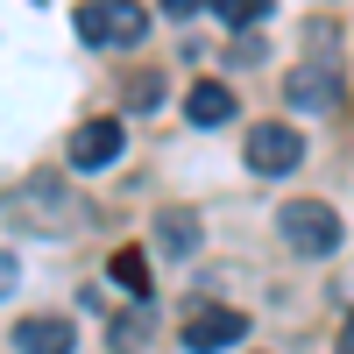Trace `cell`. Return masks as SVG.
<instances>
[{
    "mask_svg": "<svg viewBox=\"0 0 354 354\" xmlns=\"http://www.w3.org/2000/svg\"><path fill=\"white\" fill-rule=\"evenodd\" d=\"M15 277H21V270H15V255L0 248V298H8V290H15Z\"/></svg>",
    "mask_w": 354,
    "mask_h": 354,
    "instance_id": "obj_15",
    "label": "cell"
},
{
    "mask_svg": "<svg viewBox=\"0 0 354 354\" xmlns=\"http://www.w3.org/2000/svg\"><path fill=\"white\" fill-rule=\"evenodd\" d=\"M128 149V135H121V121H85L78 135H71V170H106L113 156Z\"/></svg>",
    "mask_w": 354,
    "mask_h": 354,
    "instance_id": "obj_5",
    "label": "cell"
},
{
    "mask_svg": "<svg viewBox=\"0 0 354 354\" xmlns=\"http://www.w3.org/2000/svg\"><path fill=\"white\" fill-rule=\"evenodd\" d=\"M142 333H149V312H135L128 326H113V333H106V347H113V354H128V347H135Z\"/></svg>",
    "mask_w": 354,
    "mask_h": 354,
    "instance_id": "obj_12",
    "label": "cell"
},
{
    "mask_svg": "<svg viewBox=\"0 0 354 354\" xmlns=\"http://www.w3.org/2000/svg\"><path fill=\"white\" fill-rule=\"evenodd\" d=\"M283 93L298 100V106H340V85H333L326 71H290V78H283Z\"/></svg>",
    "mask_w": 354,
    "mask_h": 354,
    "instance_id": "obj_9",
    "label": "cell"
},
{
    "mask_svg": "<svg viewBox=\"0 0 354 354\" xmlns=\"http://www.w3.org/2000/svg\"><path fill=\"white\" fill-rule=\"evenodd\" d=\"M128 100H135V106H156V100H163V85H156V71H142V78L128 85Z\"/></svg>",
    "mask_w": 354,
    "mask_h": 354,
    "instance_id": "obj_13",
    "label": "cell"
},
{
    "mask_svg": "<svg viewBox=\"0 0 354 354\" xmlns=\"http://www.w3.org/2000/svg\"><path fill=\"white\" fill-rule=\"evenodd\" d=\"M198 8H205V0H163V15H170V21H192Z\"/></svg>",
    "mask_w": 354,
    "mask_h": 354,
    "instance_id": "obj_14",
    "label": "cell"
},
{
    "mask_svg": "<svg viewBox=\"0 0 354 354\" xmlns=\"http://www.w3.org/2000/svg\"><path fill=\"white\" fill-rule=\"evenodd\" d=\"M71 21H78V43H93V50H135L149 36V15L135 0H78Z\"/></svg>",
    "mask_w": 354,
    "mask_h": 354,
    "instance_id": "obj_1",
    "label": "cell"
},
{
    "mask_svg": "<svg viewBox=\"0 0 354 354\" xmlns=\"http://www.w3.org/2000/svg\"><path fill=\"white\" fill-rule=\"evenodd\" d=\"M113 283H121L135 305H149V262H142V248H113Z\"/></svg>",
    "mask_w": 354,
    "mask_h": 354,
    "instance_id": "obj_10",
    "label": "cell"
},
{
    "mask_svg": "<svg viewBox=\"0 0 354 354\" xmlns=\"http://www.w3.org/2000/svg\"><path fill=\"white\" fill-rule=\"evenodd\" d=\"M241 149H248V170H262V177H290V170L305 163V135L283 128V121H255Z\"/></svg>",
    "mask_w": 354,
    "mask_h": 354,
    "instance_id": "obj_3",
    "label": "cell"
},
{
    "mask_svg": "<svg viewBox=\"0 0 354 354\" xmlns=\"http://www.w3.org/2000/svg\"><path fill=\"white\" fill-rule=\"evenodd\" d=\"M185 121L192 128H227L234 121V93L220 78H192V93H185Z\"/></svg>",
    "mask_w": 354,
    "mask_h": 354,
    "instance_id": "obj_7",
    "label": "cell"
},
{
    "mask_svg": "<svg viewBox=\"0 0 354 354\" xmlns=\"http://www.w3.org/2000/svg\"><path fill=\"white\" fill-rule=\"evenodd\" d=\"M156 241L170 255H192L198 248V213H192V205H163V213H156Z\"/></svg>",
    "mask_w": 354,
    "mask_h": 354,
    "instance_id": "obj_8",
    "label": "cell"
},
{
    "mask_svg": "<svg viewBox=\"0 0 354 354\" xmlns=\"http://www.w3.org/2000/svg\"><path fill=\"white\" fill-rule=\"evenodd\" d=\"M15 347H21V354H71V347H78V326H71V319H57V312H36V319H21V326H15Z\"/></svg>",
    "mask_w": 354,
    "mask_h": 354,
    "instance_id": "obj_6",
    "label": "cell"
},
{
    "mask_svg": "<svg viewBox=\"0 0 354 354\" xmlns=\"http://www.w3.org/2000/svg\"><path fill=\"white\" fill-rule=\"evenodd\" d=\"M227 28H255V21H270V0H205Z\"/></svg>",
    "mask_w": 354,
    "mask_h": 354,
    "instance_id": "obj_11",
    "label": "cell"
},
{
    "mask_svg": "<svg viewBox=\"0 0 354 354\" xmlns=\"http://www.w3.org/2000/svg\"><path fill=\"white\" fill-rule=\"evenodd\" d=\"M277 234H283L290 255H312L319 262V255L340 248V213H333L326 198H290L283 213H277Z\"/></svg>",
    "mask_w": 354,
    "mask_h": 354,
    "instance_id": "obj_2",
    "label": "cell"
},
{
    "mask_svg": "<svg viewBox=\"0 0 354 354\" xmlns=\"http://www.w3.org/2000/svg\"><path fill=\"white\" fill-rule=\"evenodd\" d=\"M333 354H354V312H347V326H340V340H333Z\"/></svg>",
    "mask_w": 354,
    "mask_h": 354,
    "instance_id": "obj_16",
    "label": "cell"
},
{
    "mask_svg": "<svg viewBox=\"0 0 354 354\" xmlns=\"http://www.w3.org/2000/svg\"><path fill=\"white\" fill-rule=\"evenodd\" d=\"M185 340L192 354H227V347H241L248 340V312H227V305H205V312H192L185 319Z\"/></svg>",
    "mask_w": 354,
    "mask_h": 354,
    "instance_id": "obj_4",
    "label": "cell"
}]
</instances>
